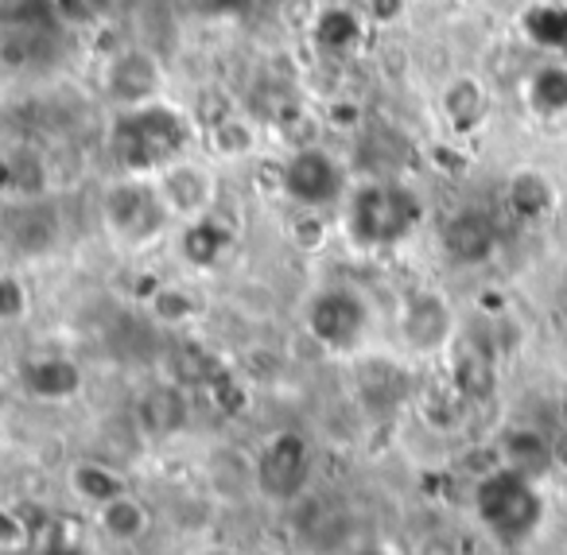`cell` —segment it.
I'll return each instance as SVG.
<instances>
[{
	"mask_svg": "<svg viewBox=\"0 0 567 555\" xmlns=\"http://www.w3.org/2000/svg\"><path fill=\"white\" fill-rule=\"evenodd\" d=\"M190 136L195 129L187 113L159 97V102L117 113L110 129V152L125 175H159L175 160H183Z\"/></svg>",
	"mask_w": 567,
	"mask_h": 555,
	"instance_id": "6da1fadb",
	"label": "cell"
},
{
	"mask_svg": "<svg viewBox=\"0 0 567 555\" xmlns=\"http://www.w3.org/2000/svg\"><path fill=\"white\" fill-rule=\"evenodd\" d=\"M424 222V203L409 183L373 179L350 195L347 203V234L362 249H393L409 241Z\"/></svg>",
	"mask_w": 567,
	"mask_h": 555,
	"instance_id": "7a4b0ae2",
	"label": "cell"
},
{
	"mask_svg": "<svg viewBox=\"0 0 567 555\" xmlns=\"http://www.w3.org/2000/svg\"><path fill=\"white\" fill-rule=\"evenodd\" d=\"M102 218L117 241L148 245L164 234V226L172 222V210H167L152 175H125V179L105 191Z\"/></svg>",
	"mask_w": 567,
	"mask_h": 555,
	"instance_id": "3957f363",
	"label": "cell"
},
{
	"mask_svg": "<svg viewBox=\"0 0 567 555\" xmlns=\"http://www.w3.org/2000/svg\"><path fill=\"white\" fill-rule=\"evenodd\" d=\"M474 508H478L482 524L494 532L497 539L513 544V539L528 536L540 516V497L533 493V482L517 470L502 466L482 474L478 490H474Z\"/></svg>",
	"mask_w": 567,
	"mask_h": 555,
	"instance_id": "277c9868",
	"label": "cell"
},
{
	"mask_svg": "<svg viewBox=\"0 0 567 555\" xmlns=\"http://www.w3.org/2000/svg\"><path fill=\"white\" fill-rule=\"evenodd\" d=\"M373 327V311L365 304L362 291L354 288H323L308 299L303 307V330L316 338L323 350L331 353H350L365 342Z\"/></svg>",
	"mask_w": 567,
	"mask_h": 555,
	"instance_id": "5b68a950",
	"label": "cell"
},
{
	"mask_svg": "<svg viewBox=\"0 0 567 555\" xmlns=\"http://www.w3.org/2000/svg\"><path fill=\"white\" fill-rule=\"evenodd\" d=\"M311 477V443L300 431H276L257 454L252 466V482H257L260 497L288 505L308 490Z\"/></svg>",
	"mask_w": 567,
	"mask_h": 555,
	"instance_id": "8992f818",
	"label": "cell"
},
{
	"mask_svg": "<svg viewBox=\"0 0 567 555\" xmlns=\"http://www.w3.org/2000/svg\"><path fill=\"white\" fill-rule=\"evenodd\" d=\"M280 191L303 210H327V206L342 203V195H347V172L327 148L303 144L284 164Z\"/></svg>",
	"mask_w": 567,
	"mask_h": 555,
	"instance_id": "52a82bcc",
	"label": "cell"
},
{
	"mask_svg": "<svg viewBox=\"0 0 567 555\" xmlns=\"http://www.w3.org/2000/svg\"><path fill=\"white\" fill-rule=\"evenodd\" d=\"M396 330L412 353H440L455 338V311L440 291L416 288L404 296L401 311H396Z\"/></svg>",
	"mask_w": 567,
	"mask_h": 555,
	"instance_id": "ba28073f",
	"label": "cell"
},
{
	"mask_svg": "<svg viewBox=\"0 0 567 555\" xmlns=\"http://www.w3.org/2000/svg\"><path fill=\"white\" fill-rule=\"evenodd\" d=\"M105 94L121 105V110H136V105L159 102L164 94V66L152 51L128 48L105 71Z\"/></svg>",
	"mask_w": 567,
	"mask_h": 555,
	"instance_id": "9c48e42d",
	"label": "cell"
},
{
	"mask_svg": "<svg viewBox=\"0 0 567 555\" xmlns=\"http://www.w3.org/2000/svg\"><path fill=\"white\" fill-rule=\"evenodd\" d=\"M164 195L172 218H203L214 206V175L203 164H190V160H175L172 167H164L159 175H152Z\"/></svg>",
	"mask_w": 567,
	"mask_h": 555,
	"instance_id": "30bf717a",
	"label": "cell"
},
{
	"mask_svg": "<svg viewBox=\"0 0 567 555\" xmlns=\"http://www.w3.org/2000/svg\"><path fill=\"white\" fill-rule=\"evenodd\" d=\"M440 241H443V253H447L455 265H466V268L486 265L497 249V226L486 210L466 206V210H455L443 222Z\"/></svg>",
	"mask_w": 567,
	"mask_h": 555,
	"instance_id": "8fae6325",
	"label": "cell"
},
{
	"mask_svg": "<svg viewBox=\"0 0 567 555\" xmlns=\"http://www.w3.org/2000/svg\"><path fill=\"white\" fill-rule=\"evenodd\" d=\"M20 384L32 400H43V404H63V400H74L86 384V373L74 358H63V353H43V358H28L20 366Z\"/></svg>",
	"mask_w": 567,
	"mask_h": 555,
	"instance_id": "7c38bea8",
	"label": "cell"
},
{
	"mask_svg": "<svg viewBox=\"0 0 567 555\" xmlns=\"http://www.w3.org/2000/svg\"><path fill=\"white\" fill-rule=\"evenodd\" d=\"M190 420V408H187V392L183 384L167 381L148 389L141 400H136V423L148 431L152 439H167V435H179Z\"/></svg>",
	"mask_w": 567,
	"mask_h": 555,
	"instance_id": "4fadbf2b",
	"label": "cell"
},
{
	"mask_svg": "<svg viewBox=\"0 0 567 555\" xmlns=\"http://www.w3.org/2000/svg\"><path fill=\"white\" fill-rule=\"evenodd\" d=\"M234 245V229L226 222H218L214 214H203V218L183 222L179 234V257L187 260L190 268H214Z\"/></svg>",
	"mask_w": 567,
	"mask_h": 555,
	"instance_id": "5bb4252c",
	"label": "cell"
},
{
	"mask_svg": "<svg viewBox=\"0 0 567 555\" xmlns=\"http://www.w3.org/2000/svg\"><path fill=\"white\" fill-rule=\"evenodd\" d=\"M505 206L513 210V218L540 222V218H548L551 206H556V187H551L548 175L536 172V167H520V172H513L509 183H505Z\"/></svg>",
	"mask_w": 567,
	"mask_h": 555,
	"instance_id": "9a60e30c",
	"label": "cell"
},
{
	"mask_svg": "<svg viewBox=\"0 0 567 555\" xmlns=\"http://www.w3.org/2000/svg\"><path fill=\"white\" fill-rule=\"evenodd\" d=\"M443 117H447V125L455 129L458 136L482 129L489 117V90L482 86L478 79H471V74L455 79L443 90Z\"/></svg>",
	"mask_w": 567,
	"mask_h": 555,
	"instance_id": "2e32d148",
	"label": "cell"
},
{
	"mask_svg": "<svg viewBox=\"0 0 567 555\" xmlns=\"http://www.w3.org/2000/svg\"><path fill=\"white\" fill-rule=\"evenodd\" d=\"M0 191L24 198V203H40L48 191V164L35 148H12L0 156Z\"/></svg>",
	"mask_w": 567,
	"mask_h": 555,
	"instance_id": "e0dca14e",
	"label": "cell"
},
{
	"mask_svg": "<svg viewBox=\"0 0 567 555\" xmlns=\"http://www.w3.org/2000/svg\"><path fill=\"white\" fill-rule=\"evenodd\" d=\"M51 55H55V28H43V32H0V66H9V71L48 66Z\"/></svg>",
	"mask_w": 567,
	"mask_h": 555,
	"instance_id": "ac0fdd59",
	"label": "cell"
},
{
	"mask_svg": "<svg viewBox=\"0 0 567 555\" xmlns=\"http://www.w3.org/2000/svg\"><path fill=\"white\" fill-rule=\"evenodd\" d=\"M97 524H102L105 536L117 539V544H136V539L152 528V513L133 497V493H121V497H113L110 505L97 508Z\"/></svg>",
	"mask_w": 567,
	"mask_h": 555,
	"instance_id": "d6986e66",
	"label": "cell"
},
{
	"mask_svg": "<svg viewBox=\"0 0 567 555\" xmlns=\"http://www.w3.org/2000/svg\"><path fill=\"white\" fill-rule=\"evenodd\" d=\"M71 490H74V497H82L86 505H94V508L110 505L113 497L128 493L125 477H121L113 466H105V462H97V459L74 462V466H71Z\"/></svg>",
	"mask_w": 567,
	"mask_h": 555,
	"instance_id": "ffe728a7",
	"label": "cell"
},
{
	"mask_svg": "<svg viewBox=\"0 0 567 555\" xmlns=\"http://www.w3.org/2000/svg\"><path fill=\"white\" fill-rule=\"evenodd\" d=\"M525 97L540 117H567V63L536 66L528 74Z\"/></svg>",
	"mask_w": 567,
	"mask_h": 555,
	"instance_id": "44dd1931",
	"label": "cell"
},
{
	"mask_svg": "<svg viewBox=\"0 0 567 555\" xmlns=\"http://www.w3.org/2000/svg\"><path fill=\"white\" fill-rule=\"evenodd\" d=\"M520 28L540 48L567 51V4H559V0H533L520 17Z\"/></svg>",
	"mask_w": 567,
	"mask_h": 555,
	"instance_id": "7402d4cb",
	"label": "cell"
},
{
	"mask_svg": "<svg viewBox=\"0 0 567 555\" xmlns=\"http://www.w3.org/2000/svg\"><path fill=\"white\" fill-rule=\"evenodd\" d=\"M451 389H455L463 400L489 397V389H494V358L474 350V346L458 350L455 366H451Z\"/></svg>",
	"mask_w": 567,
	"mask_h": 555,
	"instance_id": "603a6c76",
	"label": "cell"
},
{
	"mask_svg": "<svg viewBox=\"0 0 567 555\" xmlns=\"http://www.w3.org/2000/svg\"><path fill=\"white\" fill-rule=\"evenodd\" d=\"M311 35H316V43L323 51L342 55V51H350L362 40V17H358L354 9H323L316 28H311Z\"/></svg>",
	"mask_w": 567,
	"mask_h": 555,
	"instance_id": "cb8c5ba5",
	"label": "cell"
},
{
	"mask_svg": "<svg viewBox=\"0 0 567 555\" xmlns=\"http://www.w3.org/2000/svg\"><path fill=\"white\" fill-rule=\"evenodd\" d=\"M55 24V0H0V32H43Z\"/></svg>",
	"mask_w": 567,
	"mask_h": 555,
	"instance_id": "d4e9b609",
	"label": "cell"
},
{
	"mask_svg": "<svg viewBox=\"0 0 567 555\" xmlns=\"http://www.w3.org/2000/svg\"><path fill=\"white\" fill-rule=\"evenodd\" d=\"M218 361L203 350L198 342H179L172 350V381L190 389V384H214L218 381Z\"/></svg>",
	"mask_w": 567,
	"mask_h": 555,
	"instance_id": "484cf974",
	"label": "cell"
},
{
	"mask_svg": "<svg viewBox=\"0 0 567 555\" xmlns=\"http://www.w3.org/2000/svg\"><path fill=\"white\" fill-rule=\"evenodd\" d=\"M148 311H152V319L164 322V327H183V322L195 315V299L183 288H175V284H159L148 296Z\"/></svg>",
	"mask_w": 567,
	"mask_h": 555,
	"instance_id": "4316f807",
	"label": "cell"
},
{
	"mask_svg": "<svg viewBox=\"0 0 567 555\" xmlns=\"http://www.w3.org/2000/svg\"><path fill=\"white\" fill-rule=\"evenodd\" d=\"M206 133H210V148L218 152V156H245V152L252 148L249 121L234 117V113H226V117H218L214 125H206Z\"/></svg>",
	"mask_w": 567,
	"mask_h": 555,
	"instance_id": "83f0119b",
	"label": "cell"
},
{
	"mask_svg": "<svg viewBox=\"0 0 567 555\" xmlns=\"http://www.w3.org/2000/svg\"><path fill=\"white\" fill-rule=\"evenodd\" d=\"M28 307H32V299H28L24 280L12 273H0V322H20Z\"/></svg>",
	"mask_w": 567,
	"mask_h": 555,
	"instance_id": "f1b7e54d",
	"label": "cell"
},
{
	"mask_svg": "<svg viewBox=\"0 0 567 555\" xmlns=\"http://www.w3.org/2000/svg\"><path fill=\"white\" fill-rule=\"evenodd\" d=\"M20 544H28L24 516H17L12 508L0 505V547H20Z\"/></svg>",
	"mask_w": 567,
	"mask_h": 555,
	"instance_id": "f546056e",
	"label": "cell"
},
{
	"mask_svg": "<svg viewBox=\"0 0 567 555\" xmlns=\"http://www.w3.org/2000/svg\"><path fill=\"white\" fill-rule=\"evenodd\" d=\"M365 12L373 20H381V24H389V20H396L404 12V0H365Z\"/></svg>",
	"mask_w": 567,
	"mask_h": 555,
	"instance_id": "4dcf8cb0",
	"label": "cell"
},
{
	"mask_svg": "<svg viewBox=\"0 0 567 555\" xmlns=\"http://www.w3.org/2000/svg\"><path fill=\"white\" fill-rule=\"evenodd\" d=\"M203 9L214 17H241L249 9V0H203Z\"/></svg>",
	"mask_w": 567,
	"mask_h": 555,
	"instance_id": "1f68e13d",
	"label": "cell"
},
{
	"mask_svg": "<svg viewBox=\"0 0 567 555\" xmlns=\"http://www.w3.org/2000/svg\"><path fill=\"white\" fill-rule=\"evenodd\" d=\"M40 555H86V547H79L74 539H51Z\"/></svg>",
	"mask_w": 567,
	"mask_h": 555,
	"instance_id": "d6a6232c",
	"label": "cell"
},
{
	"mask_svg": "<svg viewBox=\"0 0 567 555\" xmlns=\"http://www.w3.org/2000/svg\"><path fill=\"white\" fill-rule=\"evenodd\" d=\"M0 555H40L32 544H20V547H0Z\"/></svg>",
	"mask_w": 567,
	"mask_h": 555,
	"instance_id": "836d02e7",
	"label": "cell"
},
{
	"mask_svg": "<svg viewBox=\"0 0 567 555\" xmlns=\"http://www.w3.org/2000/svg\"><path fill=\"white\" fill-rule=\"evenodd\" d=\"M203 555H226V552H203Z\"/></svg>",
	"mask_w": 567,
	"mask_h": 555,
	"instance_id": "e575fe53",
	"label": "cell"
},
{
	"mask_svg": "<svg viewBox=\"0 0 567 555\" xmlns=\"http://www.w3.org/2000/svg\"><path fill=\"white\" fill-rule=\"evenodd\" d=\"M0 404H4V389H0Z\"/></svg>",
	"mask_w": 567,
	"mask_h": 555,
	"instance_id": "d590c367",
	"label": "cell"
},
{
	"mask_svg": "<svg viewBox=\"0 0 567 555\" xmlns=\"http://www.w3.org/2000/svg\"><path fill=\"white\" fill-rule=\"evenodd\" d=\"M362 555H381V552H362Z\"/></svg>",
	"mask_w": 567,
	"mask_h": 555,
	"instance_id": "8d00e7d4",
	"label": "cell"
}]
</instances>
